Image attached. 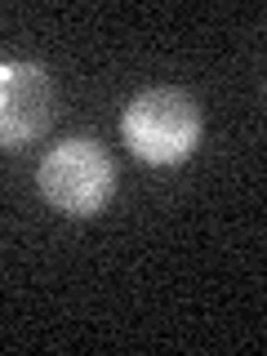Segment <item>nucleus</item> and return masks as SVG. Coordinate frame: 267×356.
<instances>
[{"mask_svg":"<svg viewBox=\"0 0 267 356\" xmlns=\"http://www.w3.org/2000/svg\"><path fill=\"white\" fill-rule=\"evenodd\" d=\"M120 134H125L129 152L143 165L165 170V165H183L200 147L205 116H200V103L187 89L161 85V89H143L138 98H129L125 116H120Z\"/></svg>","mask_w":267,"mask_h":356,"instance_id":"f257e3e1","label":"nucleus"},{"mask_svg":"<svg viewBox=\"0 0 267 356\" xmlns=\"http://www.w3.org/2000/svg\"><path fill=\"white\" fill-rule=\"evenodd\" d=\"M36 187L58 214L72 218H94L116 192V165L98 138H63L40 156L36 165Z\"/></svg>","mask_w":267,"mask_h":356,"instance_id":"f03ea898","label":"nucleus"},{"mask_svg":"<svg viewBox=\"0 0 267 356\" xmlns=\"http://www.w3.org/2000/svg\"><path fill=\"white\" fill-rule=\"evenodd\" d=\"M54 120V81L40 63H0V147L36 143Z\"/></svg>","mask_w":267,"mask_h":356,"instance_id":"7ed1b4c3","label":"nucleus"}]
</instances>
